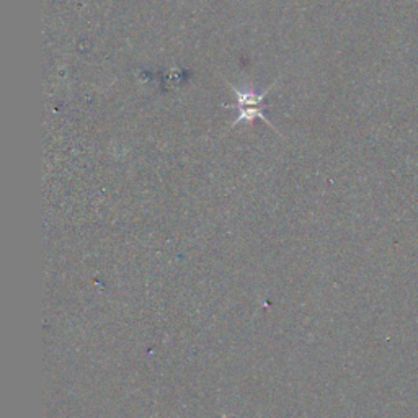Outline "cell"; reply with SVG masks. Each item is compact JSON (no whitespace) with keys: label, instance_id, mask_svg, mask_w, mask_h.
Here are the masks:
<instances>
[{"label":"cell","instance_id":"cell-1","mask_svg":"<svg viewBox=\"0 0 418 418\" xmlns=\"http://www.w3.org/2000/svg\"><path fill=\"white\" fill-rule=\"evenodd\" d=\"M234 94H236L237 96V108H239V118L236 119V123L234 124H237L240 121L252 123L255 118H260L265 123H268V119L262 111L263 100H265V96L268 95V90L263 91V94H255L254 90L247 89V90H236Z\"/></svg>","mask_w":418,"mask_h":418}]
</instances>
